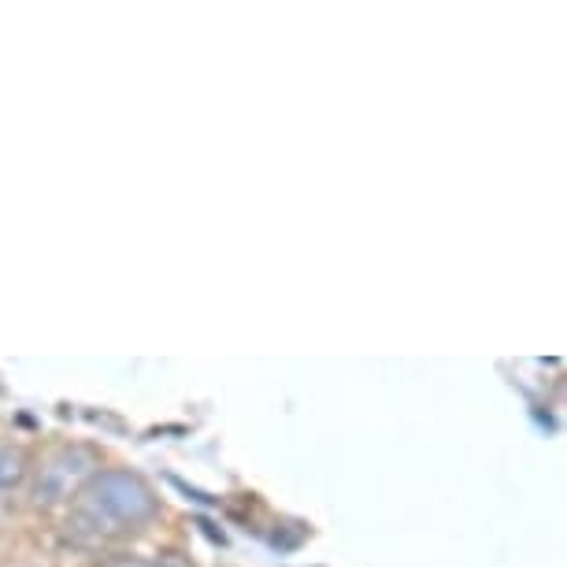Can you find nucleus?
<instances>
[{
    "instance_id": "obj_2",
    "label": "nucleus",
    "mask_w": 567,
    "mask_h": 567,
    "mask_svg": "<svg viewBox=\"0 0 567 567\" xmlns=\"http://www.w3.org/2000/svg\"><path fill=\"white\" fill-rule=\"evenodd\" d=\"M97 464H101L97 453L86 449V445H67V449H56V453L45 460V467H41V475H38V486H34L38 501L41 504H60V501H67V497L82 493V486L97 475Z\"/></svg>"
},
{
    "instance_id": "obj_1",
    "label": "nucleus",
    "mask_w": 567,
    "mask_h": 567,
    "mask_svg": "<svg viewBox=\"0 0 567 567\" xmlns=\"http://www.w3.org/2000/svg\"><path fill=\"white\" fill-rule=\"evenodd\" d=\"M160 508V497L138 471H97L82 486L75 504V523L93 534H123L149 523Z\"/></svg>"
},
{
    "instance_id": "obj_5",
    "label": "nucleus",
    "mask_w": 567,
    "mask_h": 567,
    "mask_svg": "<svg viewBox=\"0 0 567 567\" xmlns=\"http://www.w3.org/2000/svg\"><path fill=\"white\" fill-rule=\"evenodd\" d=\"M0 390H4V386H0Z\"/></svg>"
},
{
    "instance_id": "obj_4",
    "label": "nucleus",
    "mask_w": 567,
    "mask_h": 567,
    "mask_svg": "<svg viewBox=\"0 0 567 567\" xmlns=\"http://www.w3.org/2000/svg\"><path fill=\"white\" fill-rule=\"evenodd\" d=\"M112 567H167L164 560H115Z\"/></svg>"
},
{
    "instance_id": "obj_3",
    "label": "nucleus",
    "mask_w": 567,
    "mask_h": 567,
    "mask_svg": "<svg viewBox=\"0 0 567 567\" xmlns=\"http://www.w3.org/2000/svg\"><path fill=\"white\" fill-rule=\"evenodd\" d=\"M26 475V460L19 449H0V493L19 486Z\"/></svg>"
}]
</instances>
